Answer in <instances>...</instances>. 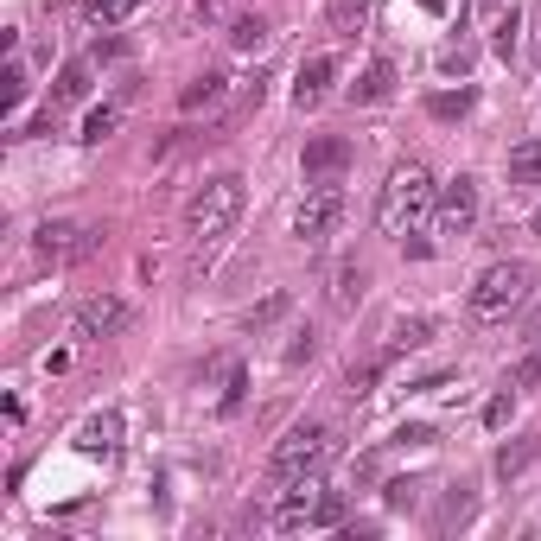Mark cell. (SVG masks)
<instances>
[{"label": "cell", "instance_id": "obj_7", "mask_svg": "<svg viewBox=\"0 0 541 541\" xmlns=\"http://www.w3.org/2000/svg\"><path fill=\"white\" fill-rule=\"evenodd\" d=\"M96 242H102V230H83V223H71V217H51V223L32 230V255L51 261V268H64V261L96 255Z\"/></svg>", "mask_w": 541, "mask_h": 541}, {"label": "cell", "instance_id": "obj_19", "mask_svg": "<svg viewBox=\"0 0 541 541\" xmlns=\"http://www.w3.org/2000/svg\"><path fill=\"white\" fill-rule=\"evenodd\" d=\"M357 300H363V268H357V261H344V268L331 274V306H338V312H351Z\"/></svg>", "mask_w": 541, "mask_h": 541}, {"label": "cell", "instance_id": "obj_36", "mask_svg": "<svg viewBox=\"0 0 541 541\" xmlns=\"http://www.w3.org/2000/svg\"><path fill=\"white\" fill-rule=\"evenodd\" d=\"M535 338H541V319H535V331H529V344H535Z\"/></svg>", "mask_w": 541, "mask_h": 541}, {"label": "cell", "instance_id": "obj_20", "mask_svg": "<svg viewBox=\"0 0 541 541\" xmlns=\"http://www.w3.org/2000/svg\"><path fill=\"white\" fill-rule=\"evenodd\" d=\"M471 102H478V90H433L427 96V115L433 121H459V115H471Z\"/></svg>", "mask_w": 541, "mask_h": 541}, {"label": "cell", "instance_id": "obj_13", "mask_svg": "<svg viewBox=\"0 0 541 541\" xmlns=\"http://www.w3.org/2000/svg\"><path fill=\"white\" fill-rule=\"evenodd\" d=\"M223 96H230V77H223V71H204V77H191L185 90H179V109H185V115H191V109H217Z\"/></svg>", "mask_w": 541, "mask_h": 541}, {"label": "cell", "instance_id": "obj_34", "mask_svg": "<svg viewBox=\"0 0 541 541\" xmlns=\"http://www.w3.org/2000/svg\"><path fill=\"white\" fill-rule=\"evenodd\" d=\"M395 446H433V427H395Z\"/></svg>", "mask_w": 541, "mask_h": 541}, {"label": "cell", "instance_id": "obj_32", "mask_svg": "<svg viewBox=\"0 0 541 541\" xmlns=\"http://www.w3.org/2000/svg\"><path fill=\"white\" fill-rule=\"evenodd\" d=\"M510 408H516L510 395H491V408H484V427H503V421H510Z\"/></svg>", "mask_w": 541, "mask_h": 541}, {"label": "cell", "instance_id": "obj_6", "mask_svg": "<svg viewBox=\"0 0 541 541\" xmlns=\"http://www.w3.org/2000/svg\"><path fill=\"white\" fill-rule=\"evenodd\" d=\"M338 223H344V191H338V179L306 185L300 211H293V242H300V249H325V242L338 236Z\"/></svg>", "mask_w": 541, "mask_h": 541}, {"label": "cell", "instance_id": "obj_30", "mask_svg": "<svg viewBox=\"0 0 541 541\" xmlns=\"http://www.w3.org/2000/svg\"><path fill=\"white\" fill-rule=\"evenodd\" d=\"M382 363H389V357H376V363H351V376H344V382H351V395H370V382L382 376Z\"/></svg>", "mask_w": 541, "mask_h": 541}, {"label": "cell", "instance_id": "obj_11", "mask_svg": "<svg viewBox=\"0 0 541 541\" xmlns=\"http://www.w3.org/2000/svg\"><path fill=\"white\" fill-rule=\"evenodd\" d=\"M331 77H338V58H331V51L306 58V64H300V77H293V102H300V109H319L325 90H331Z\"/></svg>", "mask_w": 541, "mask_h": 541}, {"label": "cell", "instance_id": "obj_29", "mask_svg": "<svg viewBox=\"0 0 541 541\" xmlns=\"http://www.w3.org/2000/svg\"><path fill=\"white\" fill-rule=\"evenodd\" d=\"M242 389H249V376H242V370H223V395H217V408H223V414H236V408H242Z\"/></svg>", "mask_w": 541, "mask_h": 541}, {"label": "cell", "instance_id": "obj_23", "mask_svg": "<svg viewBox=\"0 0 541 541\" xmlns=\"http://www.w3.org/2000/svg\"><path fill=\"white\" fill-rule=\"evenodd\" d=\"M230 45L236 51H261V45H268V26H261L255 13H242V20H230Z\"/></svg>", "mask_w": 541, "mask_h": 541}, {"label": "cell", "instance_id": "obj_25", "mask_svg": "<svg viewBox=\"0 0 541 541\" xmlns=\"http://www.w3.org/2000/svg\"><path fill=\"white\" fill-rule=\"evenodd\" d=\"M516 45H522V20H516V13H503V20H497V39H491V51H497V58H516Z\"/></svg>", "mask_w": 541, "mask_h": 541}, {"label": "cell", "instance_id": "obj_8", "mask_svg": "<svg viewBox=\"0 0 541 541\" xmlns=\"http://www.w3.org/2000/svg\"><path fill=\"white\" fill-rule=\"evenodd\" d=\"M128 325H134V306L121 300V293H96V300H83V306L71 312V338H83V344L121 338Z\"/></svg>", "mask_w": 541, "mask_h": 541}, {"label": "cell", "instance_id": "obj_12", "mask_svg": "<svg viewBox=\"0 0 541 541\" xmlns=\"http://www.w3.org/2000/svg\"><path fill=\"white\" fill-rule=\"evenodd\" d=\"M389 96H395V64L389 58H370L357 71V83H351V102H357V109H370V102H389Z\"/></svg>", "mask_w": 541, "mask_h": 541}, {"label": "cell", "instance_id": "obj_15", "mask_svg": "<svg viewBox=\"0 0 541 541\" xmlns=\"http://www.w3.org/2000/svg\"><path fill=\"white\" fill-rule=\"evenodd\" d=\"M421 344H433V319H395V325H389V344H382V357L421 351Z\"/></svg>", "mask_w": 541, "mask_h": 541}, {"label": "cell", "instance_id": "obj_27", "mask_svg": "<svg viewBox=\"0 0 541 541\" xmlns=\"http://www.w3.org/2000/svg\"><path fill=\"white\" fill-rule=\"evenodd\" d=\"M287 306H293V300H287V293H268V300H261V306L249 312V331H268V325H274V319H281V312H287Z\"/></svg>", "mask_w": 541, "mask_h": 541}, {"label": "cell", "instance_id": "obj_18", "mask_svg": "<svg viewBox=\"0 0 541 541\" xmlns=\"http://www.w3.org/2000/svg\"><path fill=\"white\" fill-rule=\"evenodd\" d=\"M141 7H147V0H90V7H83V20L109 32V26H121V20H134Z\"/></svg>", "mask_w": 541, "mask_h": 541}, {"label": "cell", "instance_id": "obj_31", "mask_svg": "<svg viewBox=\"0 0 541 541\" xmlns=\"http://www.w3.org/2000/svg\"><path fill=\"white\" fill-rule=\"evenodd\" d=\"M331 20H338V32H357L363 26V0H331Z\"/></svg>", "mask_w": 541, "mask_h": 541}, {"label": "cell", "instance_id": "obj_17", "mask_svg": "<svg viewBox=\"0 0 541 541\" xmlns=\"http://www.w3.org/2000/svg\"><path fill=\"white\" fill-rule=\"evenodd\" d=\"M510 185H541V134L510 147Z\"/></svg>", "mask_w": 541, "mask_h": 541}, {"label": "cell", "instance_id": "obj_1", "mask_svg": "<svg viewBox=\"0 0 541 541\" xmlns=\"http://www.w3.org/2000/svg\"><path fill=\"white\" fill-rule=\"evenodd\" d=\"M236 217H242V172H217V179H204L198 191H191L185 230H191V242H198V261L223 249V236L236 230Z\"/></svg>", "mask_w": 541, "mask_h": 541}, {"label": "cell", "instance_id": "obj_14", "mask_svg": "<svg viewBox=\"0 0 541 541\" xmlns=\"http://www.w3.org/2000/svg\"><path fill=\"white\" fill-rule=\"evenodd\" d=\"M90 71H96L90 58L64 64V71H58V83H51V109H71V102H83V96H90Z\"/></svg>", "mask_w": 541, "mask_h": 541}, {"label": "cell", "instance_id": "obj_9", "mask_svg": "<svg viewBox=\"0 0 541 541\" xmlns=\"http://www.w3.org/2000/svg\"><path fill=\"white\" fill-rule=\"evenodd\" d=\"M471 223H478V179L459 172V179H446L440 198H433V230H440V236H465Z\"/></svg>", "mask_w": 541, "mask_h": 541}, {"label": "cell", "instance_id": "obj_37", "mask_svg": "<svg viewBox=\"0 0 541 541\" xmlns=\"http://www.w3.org/2000/svg\"><path fill=\"white\" fill-rule=\"evenodd\" d=\"M478 7H497V0H478Z\"/></svg>", "mask_w": 541, "mask_h": 541}, {"label": "cell", "instance_id": "obj_5", "mask_svg": "<svg viewBox=\"0 0 541 541\" xmlns=\"http://www.w3.org/2000/svg\"><path fill=\"white\" fill-rule=\"evenodd\" d=\"M529 287H535V274L522 268V261H497V268H484L478 274V287H471V319H510V312L529 300Z\"/></svg>", "mask_w": 541, "mask_h": 541}, {"label": "cell", "instance_id": "obj_28", "mask_svg": "<svg viewBox=\"0 0 541 541\" xmlns=\"http://www.w3.org/2000/svg\"><path fill=\"white\" fill-rule=\"evenodd\" d=\"M382 503H389V510H414V503H421V484H414V478H395L389 491H382Z\"/></svg>", "mask_w": 541, "mask_h": 541}, {"label": "cell", "instance_id": "obj_4", "mask_svg": "<svg viewBox=\"0 0 541 541\" xmlns=\"http://www.w3.org/2000/svg\"><path fill=\"white\" fill-rule=\"evenodd\" d=\"M331 522H344V491H331V484H319V471L300 484H287L281 510H274V529L293 535V529H331Z\"/></svg>", "mask_w": 541, "mask_h": 541}, {"label": "cell", "instance_id": "obj_24", "mask_svg": "<svg viewBox=\"0 0 541 541\" xmlns=\"http://www.w3.org/2000/svg\"><path fill=\"white\" fill-rule=\"evenodd\" d=\"M0 102H7V115L26 102V64H20V58H7V77H0Z\"/></svg>", "mask_w": 541, "mask_h": 541}, {"label": "cell", "instance_id": "obj_10", "mask_svg": "<svg viewBox=\"0 0 541 541\" xmlns=\"http://www.w3.org/2000/svg\"><path fill=\"white\" fill-rule=\"evenodd\" d=\"M351 166V141L344 134H312L306 153H300V172H306V185H319V179H338V172Z\"/></svg>", "mask_w": 541, "mask_h": 541}, {"label": "cell", "instance_id": "obj_26", "mask_svg": "<svg viewBox=\"0 0 541 541\" xmlns=\"http://www.w3.org/2000/svg\"><path fill=\"white\" fill-rule=\"evenodd\" d=\"M510 382H516V389H541V338L529 344V351H522V363H516V376H510Z\"/></svg>", "mask_w": 541, "mask_h": 541}, {"label": "cell", "instance_id": "obj_33", "mask_svg": "<svg viewBox=\"0 0 541 541\" xmlns=\"http://www.w3.org/2000/svg\"><path fill=\"white\" fill-rule=\"evenodd\" d=\"M312 351H319V338H312V331H300V338H293V344H287V363H306Z\"/></svg>", "mask_w": 541, "mask_h": 541}, {"label": "cell", "instance_id": "obj_3", "mask_svg": "<svg viewBox=\"0 0 541 541\" xmlns=\"http://www.w3.org/2000/svg\"><path fill=\"white\" fill-rule=\"evenodd\" d=\"M331 452H338V427L300 421V427H287V440L268 452V478L274 484H300V478H312V471L331 465Z\"/></svg>", "mask_w": 541, "mask_h": 541}, {"label": "cell", "instance_id": "obj_22", "mask_svg": "<svg viewBox=\"0 0 541 541\" xmlns=\"http://www.w3.org/2000/svg\"><path fill=\"white\" fill-rule=\"evenodd\" d=\"M115 128H121V102H109V109H90V121H83V141H90V147H102Z\"/></svg>", "mask_w": 541, "mask_h": 541}, {"label": "cell", "instance_id": "obj_2", "mask_svg": "<svg viewBox=\"0 0 541 541\" xmlns=\"http://www.w3.org/2000/svg\"><path fill=\"white\" fill-rule=\"evenodd\" d=\"M433 198H440V185L427 179V166H395L389 185H382V198H376V230L408 242L433 217Z\"/></svg>", "mask_w": 541, "mask_h": 541}, {"label": "cell", "instance_id": "obj_16", "mask_svg": "<svg viewBox=\"0 0 541 541\" xmlns=\"http://www.w3.org/2000/svg\"><path fill=\"white\" fill-rule=\"evenodd\" d=\"M115 414H96V421H83V433H77V446L83 452H90V459H109V452H115Z\"/></svg>", "mask_w": 541, "mask_h": 541}, {"label": "cell", "instance_id": "obj_21", "mask_svg": "<svg viewBox=\"0 0 541 541\" xmlns=\"http://www.w3.org/2000/svg\"><path fill=\"white\" fill-rule=\"evenodd\" d=\"M541 452V440H510V446H497V478H516L522 465H529Z\"/></svg>", "mask_w": 541, "mask_h": 541}, {"label": "cell", "instance_id": "obj_35", "mask_svg": "<svg viewBox=\"0 0 541 541\" xmlns=\"http://www.w3.org/2000/svg\"><path fill=\"white\" fill-rule=\"evenodd\" d=\"M421 7H427V13H446V0H421Z\"/></svg>", "mask_w": 541, "mask_h": 541}, {"label": "cell", "instance_id": "obj_38", "mask_svg": "<svg viewBox=\"0 0 541 541\" xmlns=\"http://www.w3.org/2000/svg\"><path fill=\"white\" fill-rule=\"evenodd\" d=\"M535 236H541V217H535Z\"/></svg>", "mask_w": 541, "mask_h": 541}]
</instances>
